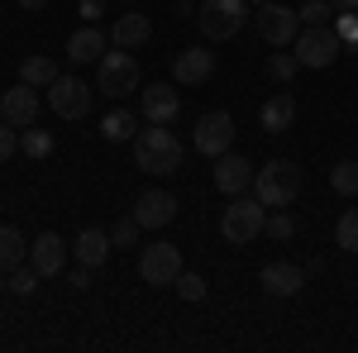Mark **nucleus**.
<instances>
[{
  "instance_id": "obj_1",
  "label": "nucleus",
  "mask_w": 358,
  "mask_h": 353,
  "mask_svg": "<svg viewBox=\"0 0 358 353\" xmlns=\"http://www.w3.org/2000/svg\"><path fill=\"white\" fill-rule=\"evenodd\" d=\"M182 158H187V148H182V138L172 134V124H148V129L134 134L138 172H148V177H172V172H182Z\"/></svg>"
},
{
  "instance_id": "obj_2",
  "label": "nucleus",
  "mask_w": 358,
  "mask_h": 353,
  "mask_svg": "<svg viewBox=\"0 0 358 353\" xmlns=\"http://www.w3.org/2000/svg\"><path fill=\"white\" fill-rule=\"evenodd\" d=\"M253 196L268 206V210H282V206H292L296 196H301V167L287 163V158H273V163H263L253 172Z\"/></svg>"
},
{
  "instance_id": "obj_3",
  "label": "nucleus",
  "mask_w": 358,
  "mask_h": 353,
  "mask_svg": "<svg viewBox=\"0 0 358 353\" xmlns=\"http://www.w3.org/2000/svg\"><path fill=\"white\" fill-rule=\"evenodd\" d=\"M268 229V206L258 201V196H234V206H224V215H220V234H224V244H234V248H244L253 244L258 234Z\"/></svg>"
},
{
  "instance_id": "obj_4",
  "label": "nucleus",
  "mask_w": 358,
  "mask_h": 353,
  "mask_svg": "<svg viewBox=\"0 0 358 353\" xmlns=\"http://www.w3.org/2000/svg\"><path fill=\"white\" fill-rule=\"evenodd\" d=\"M96 91L110 96V101H124L129 91H143L138 86V62L129 57V48H115L96 62Z\"/></svg>"
},
{
  "instance_id": "obj_5",
  "label": "nucleus",
  "mask_w": 358,
  "mask_h": 353,
  "mask_svg": "<svg viewBox=\"0 0 358 353\" xmlns=\"http://www.w3.org/2000/svg\"><path fill=\"white\" fill-rule=\"evenodd\" d=\"M292 53H296L301 67H315V72H320V67H330L334 57L344 53V38L334 34V24H301Z\"/></svg>"
},
{
  "instance_id": "obj_6",
  "label": "nucleus",
  "mask_w": 358,
  "mask_h": 353,
  "mask_svg": "<svg viewBox=\"0 0 358 353\" xmlns=\"http://www.w3.org/2000/svg\"><path fill=\"white\" fill-rule=\"evenodd\" d=\"M248 20V0H206V10L196 15V24L201 34L210 38V43H224V38H234Z\"/></svg>"
},
{
  "instance_id": "obj_7",
  "label": "nucleus",
  "mask_w": 358,
  "mask_h": 353,
  "mask_svg": "<svg viewBox=\"0 0 358 353\" xmlns=\"http://www.w3.org/2000/svg\"><path fill=\"white\" fill-rule=\"evenodd\" d=\"M253 24H258V34H263V43H273V48H292L296 34H301V15L287 10V5H277V0H268V5H258Z\"/></svg>"
},
{
  "instance_id": "obj_8",
  "label": "nucleus",
  "mask_w": 358,
  "mask_h": 353,
  "mask_svg": "<svg viewBox=\"0 0 358 353\" xmlns=\"http://www.w3.org/2000/svg\"><path fill=\"white\" fill-rule=\"evenodd\" d=\"M196 153H206V158H220V153H229L234 148V115L229 110H206L201 120H196Z\"/></svg>"
},
{
  "instance_id": "obj_9",
  "label": "nucleus",
  "mask_w": 358,
  "mask_h": 353,
  "mask_svg": "<svg viewBox=\"0 0 358 353\" xmlns=\"http://www.w3.org/2000/svg\"><path fill=\"white\" fill-rule=\"evenodd\" d=\"M177 272H182V248L177 244H148L138 253V277L148 287H172Z\"/></svg>"
},
{
  "instance_id": "obj_10",
  "label": "nucleus",
  "mask_w": 358,
  "mask_h": 353,
  "mask_svg": "<svg viewBox=\"0 0 358 353\" xmlns=\"http://www.w3.org/2000/svg\"><path fill=\"white\" fill-rule=\"evenodd\" d=\"M48 106H53L57 120H82L86 110H91V86L82 77H57L48 86Z\"/></svg>"
},
{
  "instance_id": "obj_11",
  "label": "nucleus",
  "mask_w": 358,
  "mask_h": 353,
  "mask_svg": "<svg viewBox=\"0 0 358 353\" xmlns=\"http://www.w3.org/2000/svg\"><path fill=\"white\" fill-rule=\"evenodd\" d=\"M0 120L15 124V129H29V124L38 120V86H29V82L10 86V91L0 96Z\"/></svg>"
},
{
  "instance_id": "obj_12",
  "label": "nucleus",
  "mask_w": 358,
  "mask_h": 353,
  "mask_svg": "<svg viewBox=\"0 0 358 353\" xmlns=\"http://www.w3.org/2000/svg\"><path fill=\"white\" fill-rule=\"evenodd\" d=\"M253 172H258V167L248 163L244 153L229 148V153L215 158V187H220L224 196H244V191H253Z\"/></svg>"
},
{
  "instance_id": "obj_13",
  "label": "nucleus",
  "mask_w": 358,
  "mask_h": 353,
  "mask_svg": "<svg viewBox=\"0 0 358 353\" xmlns=\"http://www.w3.org/2000/svg\"><path fill=\"white\" fill-rule=\"evenodd\" d=\"M134 219L138 229H167L177 219V196L172 191H143L134 201Z\"/></svg>"
},
{
  "instance_id": "obj_14",
  "label": "nucleus",
  "mask_w": 358,
  "mask_h": 353,
  "mask_svg": "<svg viewBox=\"0 0 358 353\" xmlns=\"http://www.w3.org/2000/svg\"><path fill=\"white\" fill-rule=\"evenodd\" d=\"M138 101H143V120H148V124H177V115H182V96H177L167 82L143 86Z\"/></svg>"
},
{
  "instance_id": "obj_15",
  "label": "nucleus",
  "mask_w": 358,
  "mask_h": 353,
  "mask_svg": "<svg viewBox=\"0 0 358 353\" xmlns=\"http://www.w3.org/2000/svg\"><path fill=\"white\" fill-rule=\"evenodd\" d=\"M210 72H215V53L206 48H182L172 57V86H201L210 82Z\"/></svg>"
},
{
  "instance_id": "obj_16",
  "label": "nucleus",
  "mask_w": 358,
  "mask_h": 353,
  "mask_svg": "<svg viewBox=\"0 0 358 353\" xmlns=\"http://www.w3.org/2000/svg\"><path fill=\"white\" fill-rule=\"evenodd\" d=\"M29 263L38 268V277H57V272L67 268V239L62 234H38L34 244H29Z\"/></svg>"
},
{
  "instance_id": "obj_17",
  "label": "nucleus",
  "mask_w": 358,
  "mask_h": 353,
  "mask_svg": "<svg viewBox=\"0 0 358 353\" xmlns=\"http://www.w3.org/2000/svg\"><path fill=\"white\" fill-rule=\"evenodd\" d=\"M258 287L268 291V296H296L306 287V272L296 263H268V268L258 272Z\"/></svg>"
},
{
  "instance_id": "obj_18",
  "label": "nucleus",
  "mask_w": 358,
  "mask_h": 353,
  "mask_svg": "<svg viewBox=\"0 0 358 353\" xmlns=\"http://www.w3.org/2000/svg\"><path fill=\"white\" fill-rule=\"evenodd\" d=\"M110 248H115V239L110 234H106V229H82V234H77V239H72V253H77V263H82V268H101V263H106V258H110Z\"/></svg>"
},
{
  "instance_id": "obj_19",
  "label": "nucleus",
  "mask_w": 358,
  "mask_h": 353,
  "mask_svg": "<svg viewBox=\"0 0 358 353\" xmlns=\"http://www.w3.org/2000/svg\"><path fill=\"white\" fill-rule=\"evenodd\" d=\"M106 53H110V48H106V34H101V29H96V24L77 29V34L67 38V57H72L77 67H86V62H101V57H106Z\"/></svg>"
},
{
  "instance_id": "obj_20",
  "label": "nucleus",
  "mask_w": 358,
  "mask_h": 353,
  "mask_svg": "<svg viewBox=\"0 0 358 353\" xmlns=\"http://www.w3.org/2000/svg\"><path fill=\"white\" fill-rule=\"evenodd\" d=\"M110 38H115V48H143L148 38H153V24H148V15H120L110 29Z\"/></svg>"
},
{
  "instance_id": "obj_21",
  "label": "nucleus",
  "mask_w": 358,
  "mask_h": 353,
  "mask_svg": "<svg viewBox=\"0 0 358 353\" xmlns=\"http://www.w3.org/2000/svg\"><path fill=\"white\" fill-rule=\"evenodd\" d=\"M292 120H296V101H292L287 91H277L273 101L258 110V124H263L268 134H282V129H292Z\"/></svg>"
},
{
  "instance_id": "obj_22",
  "label": "nucleus",
  "mask_w": 358,
  "mask_h": 353,
  "mask_svg": "<svg viewBox=\"0 0 358 353\" xmlns=\"http://www.w3.org/2000/svg\"><path fill=\"white\" fill-rule=\"evenodd\" d=\"M29 258V244L15 224H0V272H15Z\"/></svg>"
},
{
  "instance_id": "obj_23",
  "label": "nucleus",
  "mask_w": 358,
  "mask_h": 353,
  "mask_svg": "<svg viewBox=\"0 0 358 353\" xmlns=\"http://www.w3.org/2000/svg\"><path fill=\"white\" fill-rule=\"evenodd\" d=\"M57 77H62V72L53 67V57H43V53H34V57H24V62H20V82L38 86V91H48Z\"/></svg>"
},
{
  "instance_id": "obj_24",
  "label": "nucleus",
  "mask_w": 358,
  "mask_h": 353,
  "mask_svg": "<svg viewBox=\"0 0 358 353\" xmlns=\"http://www.w3.org/2000/svg\"><path fill=\"white\" fill-rule=\"evenodd\" d=\"M134 134H138L134 110H110V115L101 120V138H110V143H129Z\"/></svg>"
},
{
  "instance_id": "obj_25",
  "label": "nucleus",
  "mask_w": 358,
  "mask_h": 353,
  "mask_svg": "<svg viewBox=\"0 0 358 353\" xmlns=\"http://www.w3.org/2000/svg\"><path fill=\"white\" fill-rule=\"evenodd\" d=\"M330 187L339 196H358V158H344V163L330 167Z\"/></svg>"
},
{
  "instance_id": "obj_26",
  "label": "nucleus",
  "mask_w": 358,
  "mask_h": 353,
  "mask_svg": "<svg viewBox=\"0 0 358 353\" xmlns=\"http://www.w3.org/2000/svg\"><path fill=\"white\" fill-rule=\"evenodd\" d=\"M334 244L344 248V253H358V206H349L339 224H334Z\"/></svg>"
},
{
  "instance_id": "obj_27",
  "label": "nucleus",
  "mask_w": 358,
  "mask_h": 353,
  "mask_svg": "<svg viewBox=\"0 0 358 353\" xmlns=\"http://www.w3.org/2000/svg\"><path fill=\"white\" fill-rule=\"evenodd\" d=\"M20 153H24V158H48V153H53V134L29 124L24 134H20Z\"/></svg>"
},
{
  "instance_id": "obj_28",
  "label": "nucleus",
  "mask_w": 358,
  "mask_h": 353,
  "mask_svg": "<svg viewBox=\"0 0 358 353\" xmlns=\"http://www.w3.org/2000/svg\"><path fill=\"white\" fill-rule=\"evenodd\" d=\"M296 72H301V62H296V53H287V48H277V53L268 57V77H273V82H292Z\"/></svg>"
},
{
  "instance_id": "obj_29",
  "label": "nucleus",
  "mask_w": 358,
  "mask_h": 353,
  "mask_svg": "<svg viewBox=\"0 0 358 353\" xmlns=\"http://www.w3.org/2000/svg\"><path fill=\"white\" fill-rule=\"evenodd\" d=\"M172 287H177V296H182V301H206V277H201V272H187V268H182Z\"/></svg>"
},
{
  "instance_id": "obj_30",
  "label": "nucleus",
  "mask_w": 358,
  "mask_h": 353,
  "mask_svg": "<svg viewBox=\"0 0 358 353\" xmlns=\"http://www.w3.org/2000/svg\"><path fill=\"white\" fill-rule=\"evenodd\" d=\"M263 234H268V239H277V244H287V239L296 234V219L287 215V210H273V215H268V229H263Z\"/></svg>"
},
{
  "instance_id": "obj_31",
  "label": "nucleus",
  "mask_w": 358,
  "mask_h": 353,
  "mask_svg": "<svg viewBox=\"0 0 358 353\" xmlns=\"http://www.w3.org/2000/svg\"><path fill=\"white\" fill-rule=\"evenodd\" d=\"M296 15H301V24H330V20H334V5H330V0H306Z\"/></svg>"
},
{
  "instance_id": "obj_32",
  "label": "nucleus",
  "mask_w": 358,
  "mask_h": 353,
  "mask_svg": "<svg viewBox=\"0 0 358 353\" xmlns=\"http://www.w3.org/2000/svg\"><path fill=\"white\" fill-rule=\"evenodd\" d=\"M10 277H15V282H10V287H15V296H29V291H34V287H38V268H34V263H20V268L10 272Z\"/></svg>"
},
{
  "instance_id": "obj_33",
  "label": "nucleus",
  "mask_w": 358,
  "mask_h": 353,
  "mask_svg": "<svg viewBox=\"0 0 358 353\" xmlns=\"http://www.w3.org/2000/svg\"><path fill=\"white\" fill-rule=\"evenodd\" d=\"M110 239H115V248H129V244H138V219H120L110 229Z\"/></svg>"
},
{
  "instance_id": "obj_34",
  "label": "nucleus",
  "mask_w": 358,
  "mask_h": 353,
  "mask_svg": "<svg viewBox=\"0 0 358 353\" xmlns=\"http://www.w3.org/2000/svg\"><path fill=\"white\" fill-rule=\"evenodd\" d=\"M334 34L344 43H358V15H334Z\"/></svg>"
},
{
  "instance_id": "obj_35",
  "label": "nucleus",
  "mask_w": 358,
  "mask_h": 353,
  "mask_svg": "<svg viewBox=\"0 0 358 353\" xmlns=\"http://www.w3.org/2000/svg\"><path fill=\"white\" fill-rule=\"evenodd\" d=\"M15 148H20V143H15V124H5V120H0V167L15 158Z\"/></svg>"
},
{
  "instance_id": "obj_36",
  "label": "nucleus",
  "mask_w": 358,
  "mask_h": 353,
  "mask_svg": "<svg viewBox=\"0 0 358 353\" xmlns=\"http://www.w3.org/2000/svg\"><path fill=\"white\" fill-rule=\"evenodd\" d=\"M101 10H106L101 0H82V20H86V24H96V20H101Z\"/></svg>"
},
{
  "instance_id": "obj_37",
  "label": "nucleus",
  "mask_w": 358,
  "mask_h": 353,
  "mask_svg": "<svg viewBox=\"0 0 358 353\" xmlns=\"http://www.w3.org/2000/svg\"><path fill=\"white\" fill-rule=\"evenodd\" d=\"M67 282H72L77 291H86V287H91V268H77V272H72V277H67Z\"/></svg>"
},
{
  "instance_id": "obj_38",
  "label": "nucleus",
  "mask_w": 358,
  "mask_h": 353,
  "mask_svg": "<svg viewBox=\"0 0 358 353\" xmlns=\"http://www.w3.org/2000/svg\"><path fill=\"white\" fill-rule=\"evenodd\" d=\"M334 15H358V0H330Z\"/></svg>"
},
{
  "instance_id": "obj_39",
  "label": "nucleus",
  "mask_w": 358,
  "mask_h": 353,
  "mask_svg": "<svg viewBox=\"0 0 358 353\" xmlns=\"http://www.w3.org/2000/svg\"><path fill=\"white\" fill-rule=\"evenodd\" d=\"M20 5H24V10H43L48 0H20Z\"/></svg>"
},
{
  "instance_id": "obj_40",
  "label": "nucleus",
  "mask_w": 358,
  "mask_h": 353,
  "mask_svg": "<svg viewBox=\"0 0 358 353\" xmlns=\"http://www.w3.org/2000/svg\"><path fill=\"white\" fill-rule=\"evenodd\" d=\"M248 5H253V10H258V5H268V0H248Z\"/></svg>"
},
{
  "instance_id": "obj_41",
  "label": "nucleus",
  "mask_w": 358,
  "mask_h": 353,
  "mask_svg": "<svg viewBox=\"0 0 358 353\" xmlns=\"http://www.w3.org/2000/svg\"><path fill=\"white\" fill-rule=\"evenodd\" d=\"M182 5H192V0H182Z\"/></svg>"
}]
</instances>
